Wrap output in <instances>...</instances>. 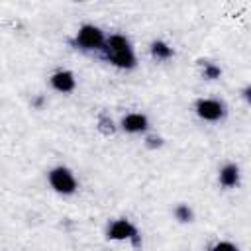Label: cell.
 I'll return each mask as SVG.
<instances>
[{
	"mask_svg": "<svg viewBox=\"0 0 251 251\" xmlns=\"http://www.w3.org/2000/svg\"><path fill=\"white\" fill-rule=\"evenodd\" d=\"M175 218H176L178 222L186 224V222H192L194 212L190 210V206H188V204H178V206L175 208Z\"/></svg>",
	"mask_w": 251,
	"mask_h": 251,
	"instance_id": "obj_10",
	"label": "cell"
},
{
	"mask_svg": "<svg viewBox=\"0 0 251 251\" xmlns=\"http://www.w3.org/2000/svg\"><path fill=\"white\" fill-rule=\"evenodd\" d=\"M108 237L114 241H126L131 239L135 245H139V237H137V229L129 220H116L110 229H108Z\"/></svg>",
	"mask_w": 251,
	"mask_h": 251,
	"instance_id": "obj_4",
	"label": "cell"
},
{
	"mask_svg": "<svg viewBox=\"0 0 251 251\" xmlns=\"http://www.w3.org/2000/svg\"><path fill=\"white\" fill-rule=\"evenodd\" d=\"M33 104H35V106H41V104H43V96H37V98L33 100Z\"/></svg>",
	"mask_w": 251,
	"mask_h": 251,
	"instance_id": "obj_15",
	"label": "cell"
},
{
	"mask_svg": "<svg viewBox=\"0 0 251 251\" xmlns=\"http://www.w3.org/2000/svg\"><path fill=\"white\" fill-rule=\"evenodd\" d=\"M151 55H153L155 59H161V61L171 59V57H173V47L167 45L165 41H153V43H151Z\"/></svg>",
	"mask_w": 251,
	"mask_h": 251,
	"instance_id": "obj_9",
	"label": "cell"
},
{
	"mask_svg": "<svg viewBox=\"0 0 251 251\" xmlns=\"http://www.w3.org/2000/svg\"><path fill=\"white\" fill-rule=\"evenodd\" d=\"M104 45H106L104 49H106L108 59L116 67H120V69H133L135 67V63H137L135 61V53H133L129 41L124 35H120V33L110 35Z\"/></svg>",
	"mask_w": 251,
	"mask_h": 251,
	"instance_id": "obj_1",
	"label": "cell"
},
{
	"mask_svg": "<svg viewBox=\"0 0 251 251\" xmlns=\"http://www.w3.org/2000/svg\"><path fill=\"white\" fill-rule=\"evenodd\" d=\"M249 92H251V88H249V86H245V88H243V98H245L247 102L251 100V94H249Z\"/></svg>",
	"mask_w": 251,
	"mask_h": 251,
	"instance_id": "obj_14",
	"label": "cell"
},
{
	"mask_svg": "<svg viewBox=\"0 0 251 251\" xmlns=\"http://www.w3.org/2000/svg\"><path fill=\"white\" fill-rule=\"evenodd\" d=\"M220 182L226 188L237 186V182H239V169H237V165H233V163L224 165L222 171H220Z\"/></svg>",
	"mask_w": 251,
	"mask_h": 251,
	"instance_id": "obj_8",
	"label": "cell"
},
{
	"mask_svg": "<svg viewBox=\"0 0 251 251\" xmlns=\"http://www.w3.org/2000/svg\"><path fill=\"white\" fill-rule=\"evenodd\" d=\"M122 127L127 133H143L149 127V120H147V116H143L139 112H131L122 118Z\"/></svg>",
	"mask_w": 251,
	"mask_h": 251,
	"instance_id": "obj_6",
	"label": "cell"
},
{
	"mask_svg": "<svg viewBox=\"0 0 251 251\" xmlns=\"http://www.w3.org/2000/svg\"><path fill=\"white\" fill-rule=\"evenodd\" d=\"M49 184L59 194H73L76 190V178L67 167H55L49 171Z\"/></svg>",
	"mask_w": 251,
	"mask_h": 251,
	"instance_id": "obj_2",
	"label": "cell"
},
{
	"mask_svg": "<svg viewBox=\"0 0 251 251\" xmlns=\"http://www.w3.org/2000/svg\"><path fill=\"white\" fill-rule=\"evenodd\" d=\"M196 114L206 120V122H218L220 118H224L226 110H224V104L218 102V100H212V98H200L196 102Z\"/></svg>",
	"mask_w": 251,
	"mask_h": 251,
	"instance_id": "obj_5",
	"label": "cell"
},
{
	"mask_svg": "<svg viewBox=\"0 0 251 251\" xmlns=\"http://www.w3.org/2000/svg\"><path fill=\"white\" fill-rule=\"evenodd\" d=\"M212 251H239V249H237V245H233L231 241H218V243L212 247Z\"/></svg>",
	"mask_w": 251,
	"mask_h": 251,
	"instance_id": "obj_12",
	"label": "cell"
},
{
	"mask_svg": "<svg viewBox=\"0 0 251 251\" xmlns=\"http://www.w3.org/2000/svg\"><path fill=\"white\" fill-rule=\"evenodd\" d=\"M220 75H222V69H220L218 65L208 63V65L204 67V78H208V80H216V78H220Z\"/></svg>",
	"mask_w": 251,
	"mask_h": 251,
	"instance_id": "obj_11",
	"label": "cell"
},
{
	"mask_svg": "<svg viewBox=\"0 0 251 251\" xmlns=\"http://www.w3.org/2000/svg\"><path fill=\"white\" fill-rule=\"evenodd\" d=\"M106 43V37H104V31L92 24H84L78 31H76V45L86 49V51H92V49H102V45Z\"/></svg>",
	"mask_w": 251,
	"mask_h": 251,
	"instance_id": "obj_3",
	"label": "cell"
},
{
	"mask_svg": "<svg viewBox=\"0 0 251 251\" xmlns=\"http://www.w3.org/2000/svg\"><path fill=\"white\" fill-rule=\"evenodd\" d=\"M51 86L59 92H73L76 86V78L71 71H57L51 75Z\"/></svg>",
	"mask_w": 251,
	"mask_h": 251,
	"instance_id": "obj_7",
	"label": "cell"
},
{
	"mask_svg": "<svg viewBox=\"0 0 251 251\" xmlns=\"http://www.w3.org/2000/svg\"><path fill=\"white\" fill-rule=\"evenodd\" d=\"M145 143H147V147H149V149H157V147H161V145H163V139H161V137L151 135V137H147V141H145Z\"/></svg>",
	"mask_w": 251,
	"mask_h": 251,
	"instance_id": "obj_13",
	"label": "cell"
}]
</instances>
